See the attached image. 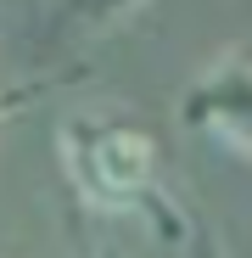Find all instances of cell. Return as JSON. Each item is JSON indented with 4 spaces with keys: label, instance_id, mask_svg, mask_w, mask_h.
Here are the masks:
<instances>
[{
    "label": "cell",
    "instance_id": "1",
    "mask_svg": "<svg viewBox=\"0 0 252 258\" xmlns=\"http://www.w3.org/2000/svg\"><path fill=\"white\" fill-rule=\"evenodd\" d=\"M62 163L73 191L101 213L157 219L162 236H180V213H168L157 185V135L135 118H67Z\"/></svg>",
    "mask_w": 252,
    "mask_h": 258
},
{
    "label": "cell",
    "instance_id": "2",
    "mask_svg": "<svg viewBox=\"0 0 252 258\" xmlns=\"http://www.w3.org/2000/svg\"><path fill=\"white\" fill-rule=\"evenodd\" d=\"M180 123L252 163V45L224 51L207 73L191 79L180 101Z\"/></svg>",
    "mask_w": 252,
    "mask_h": 258
},
{
    "label": "cell",
    "instance_id": "3",
    "mask_svg": "<svg viewBox=\"0 0 252 258\" xmlns=\"http://www.w3.org/2000/svg\"><path fill=\"white\" fill-rule=\"evenodd\" d=\"M56 6L73 17V23H90V28H112L129 12H140V0H56Z\"/></svg>",
    "mask_w": 252,
    "mask_h": 258
},
{
    "label": "cell",
    "instance_id": "4",
    "mask_svg": "<svg viewBox=\"0 0 252 258\" xmlns=\"http://www.w3.org/2000/svg\"><path fill=\"white\" fill-rule=\"evenodd\" d=\"M17 107V96H6V90H0V123H6V112Z\"/></svg>",
    "mask_w": 252,
    "mask_h": 258
}]
</instances>
